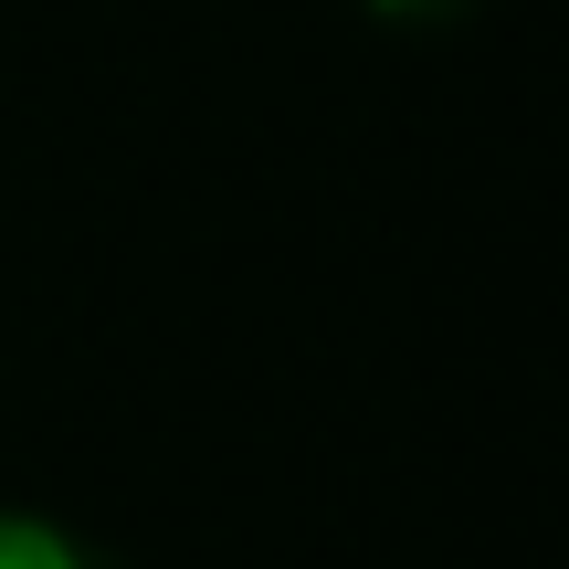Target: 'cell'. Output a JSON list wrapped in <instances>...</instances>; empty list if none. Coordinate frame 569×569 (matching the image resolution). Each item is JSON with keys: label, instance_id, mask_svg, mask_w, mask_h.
Listing matches in <instances>:
<instances>
[{"label": "cell", "instance_id": "1", "mask_svg": "<svg viewBox=\"0 0 569 569\" xmlns=\"http://www.w3.org/2000/svg\"><path fill=\"white\" fill-rule=\"evenodd\" d=\"M0 569H106L84 538L42 528V517H0Z\"/></svg>", "mask_w": 569, "mask_h": 569}, {"label": "cell", "instance_id": "2", "mask_svg": "<svg viewBox=\"0 0 569 569\" xmlns=\"http://www.w3.org/2000/svg\"><path fill=\"white\" fill-rule=\"evenodd\" d=\"M380 21H453V11H475V0H369Z\"/></svg>", "mask_w": 569, "mask_h": 569}]
</instances>
